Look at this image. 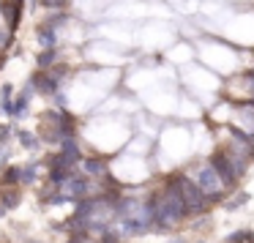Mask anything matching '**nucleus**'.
I'll list each match as a JSON object with an SVG mask.
<instances>
[{"instance_id":"nucleus-1","label":"nucleus","mask_w":254,"mask_h":243,"mask_svg":"<svg viewBox=\"0 0 254 243\" xmlns=\"http://www.w3.org/2000/svg\"><path fill=\"white\" fill-rule=\"evenodd\" d=\"M150 202H153V227H159V230H172V227H178L189 213L186 199H183V191H181V183H178V175L170 181L167 188H161L159 194H153Z\"/></svg>"},{"instance_id":"nucleus-2","label":"nucleus","mask_w":254,"mask_h":243,"mask_svg":"<svg viewBox=\"0 0 254 243\" xmlns=\"http://www.w3.org/2000/svg\"><path fill=\"white\" fill-rule=\"evenodd\" d=\"M115 210L123 232H128V235H139L148 227H153V202L150 199H123Z\"/></svg>"},{"instance_id":"nucleus-3","label":"nucleus","mask_w":254,"mask_h":243,"mask_svg":"<svg viewBox=\"0 0 254 243\" xmlns=\"http://www.w3.org/2000/svg\"><path fill=\"white\" fill-rule=\"evenodd\" d=\"M178 183H181V191H183V199H186L189 213H202V210L213 202V199L199 188L197 181H189L186 175H178Z\"/></svg>"},{"instance_id":"nucleus-4","label":"nucleus","mask_w":254,"mask_h":243,"mask_svg":"<svg viewBox=\"0 0 254 243\" xmlns=\"http://www.w3.org/2000/svg\"><path fill=\"white\" fill-rule=\"evenodd\" d=\"M197 183H199V188L213 199V202L221 197V191H224V181L219 178V172H216V167L210 164V161L197 170Z\"/></svg>"},{"instance_id":"nucleus-5","label":"nucleus","mask_w":254,"mask_h":243,"mask_svg":"<svg viewBox=\"0 0 254 243\" xmlns=\"http://www.w3.org/2000/svg\"><path fill=\"white\" fill-rule=\"evenodd\" d=\"M61 191H63V197H66V199H79V197L88 194V181L71 172V175L61 183Z\"/></svg>"},{"instance_id":"nucleus-6","label":"nucleus","mask_w":254,"mask_h":243,"mask_svg":"<svg viewBox=\"0 0 254 243\" xmlns=\"http://www.w3.org/2000/svg\"><path fill=\"white\" fill-rule=\"evenodd\" d=\"M39 44L44 47V50H50V47L58 44V28H52L50 22L39 25Z\"/></svg>"},{"instance_id":"nucleus-7","label":"nucleus","mask_w":254,"mask_h":243,"mask_svg":"<svg viewBox=\"0 0 254 243\" xmlns=\"http://www.w3.org/2000/svg\"><path fill=\"white\" fill-rule=\"evenodd\" d=\"M85 172L93 178H101V175H107V164L101 159H88L85 161Z\"/></svg>"},{"instance_id":"nucleus-8","label":"nucleus","mask_w":254,"mask_h":243,"mask_svg":"<svg viewBox=\"0 0 254 243\" xmlns=\"http://www.w3.org/2000/svg\"><path fill=\"white\" fill-rule=\"evenodd\" d=\"M55 58H58V50H55V47H50V50H44V52L39 55V68H41V71H47V68H52V66H55Z\"/></svg>"},{"instance_id":"nucleus-9","label":"nucleus","mask_w":254,"mask_h":243,"mask_svg":"<svg viewBox=\"0 0 254 243\" xmlns=\"http://www.w3.org/2000/svg\"><path fill=\"white\" fill-rule=\"evenodd\" d=\"M25 112H28V93H22L17 101H11V115H17V118H22Z\"/></svg>"},{"instance_id":"nucleus-10","label":"nucleus","mask_w":254,"mask_h":243,"mask_svg":"<svg viewBox=\"0 0 254 243\" xmlns=\"http://www.w3.org/2000/svg\"><path fill=\"white\" fill-rule=\"evenodd\" d=\"M22 181V170L19 167H8L6 170V183H19Z\"/></svg>"},{"instance_id":"nucleus-11","label":"nucleus","mask_w":254,"mask_h":243,"mask_svg":"<svg viewBox=\"0 0 254 243\" xmlns=\"http://www.w3.org/2000/svg\"><path fill=\"white\" fill-rule=\"evenodd\" d=\"M66 14H63V11H58V14H52V17L50 19H47V22H50L52 25V28H61V25H66Z\"/></svg>"},{"instance_id":"nucleus-12","label":"nucleus","mask_w":254,"mask_h":243,"mask_svg":"<svg viewBox=\"0 0 254 243\" xmlns=\"http://www.w3.org/2000/svg\"><path fill=\"white\" fill-rule=\"evenodd\" d=\"M3 205H6V208H14V205H19V191H8L6 197H3Z\"/></svg>"},{"instance_id":"nucleus-13","label":"nucleus","mask_w":254,"mask_h":243,"mask_svg":"<svg viewBox=\"0 0 254 243\" xmlns=\"http://www.w3.org/2000/svg\"><path fill=\"white\" fill-rule=\"evenodd\" d=\"M33 181H36V167L30 164V167L22 170V183H33Z\"/></svg>"},{"instance_id":"nucleus-14","label":"nucleus","mask_w":254,"mask_h":243,"mask_svg":"<svg viewBox=\"0 0 254 243\" xmlns=\"http://www.w3.org/2000/svg\"><path fill=\"white\" fill-rule=\"evenodd\" d=\"M19 139H22V142L28 145V148H36V137H30L28 131H19Z\"/></svg>"},{"instance_id":"nucleus-15","label":"nucleus","mask_w":254,"mask_h":243,"mask_svg":"<svg viewBox=\"0 0 254 243\" xmlns=\"http://www.w3.org/2000/svg\"><path fill=\"white\" fill-rule=\"evenodd\" d=\"M243 241H249V232H235L230 238V243H243Z\"/></svg>"},{"instance_id":"nucleus-16","label":"nucleus","mask_w":254,"mask_h":243,"mask_svg":"<svg viewBox=\"0 0 254 243\" xmlns=\"http://www.w3.org/2000/svg\"><path fill=\"white\" fill-rule=\"evenodd\" d=\"M41 3H44L47 8H61L63 3H66V0H41Z\"/></svg>"},{"instance_id":"nucleus-17","label":"nucleus","mask_w":254,"mask_h":243,"mask_svg":"<svg viewBox=\"0 0 254 243\" xmlns=\"http://www.w3.org/2000/svg\"><path fill=\"white\" fill-rule=\"evenodd\" d=\"M101 243H118V235H115V232H104V238H101Z\"/></svg>"},{"instance_id":"nucleus-18","label":"nucleus","mask_w":254,"mask_h":243,"mask_svg":"<svg viewBox=\"0 0 254 243\" xmlns=\"http://www.w3.org/2000/svg\"><path fill=\"white\" fill-rule=\"evenodd\" d=\"M172 243H183V238H175V241H172Z\"/></svg>"},{"instance_id":"nucleus-19","label":"nucleus","mask_w":254,"mask_h":243,"mask_svg":"<svg viewBox=\"0 0 254 243\" xmlns=\"http://www.w3.org/2000/svg\"><path fill=\"white\" fill-rule=\"evenodd\" d=\"M0 66H3V61H0Z\"/></svg>"},{"instance_id":"nucleus-20","label":"nucleus","mask_w":254,"mask_h":243,"mask_svg":"<svg viewBox=\"0 0 254 243\" xmlns=\"http://www.w3.org/2000/svg\"><path fill=\"white\" fill-rule=\"evenodd\" d=\"M71 243H77V241H71Z\"/></svg>"},{"instance_id":"nucleus-21","label":"nucleus","mask_w":254,"mask_h":243,"mask_svg":"<svg viewBox=\"0 0 254 243\" xmlns=\"http://www.w3.org/2000/svg\"><path fill=\"white\" fill-rule=\"evenodd\" d=\"M199 243H202V241H199Z\"/></svg>"}]
</instances>
